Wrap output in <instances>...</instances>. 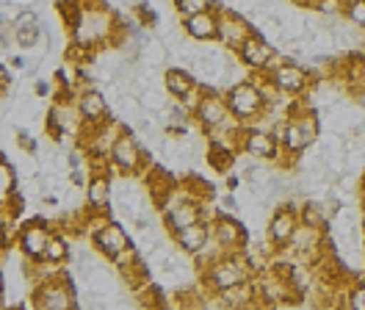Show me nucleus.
Masks as SVG:
<instances>
[{"label":"nucleus","mask_w":365,"mask_h":310,"mask_svg":"<svg viewBox=\"0 0 365 310\" xmlns=\"http://www.w3.org/2000/svg\"><path fill=\"white\" fill-rule=\"evenodd\" d=\"M0 177H3V197H9V194H14V191H20V186H23V177H20L17 166L11 164V158H9V155L3 158Z\"/></svg>","instance_id":"393cba45"},{"label":"nucleus","mask_w":365,"mask_h":310,"mask_svg":"<svg viewBox=\"0 0 365 310\" xmlns=\"http://www.w3.org/2000/svg\"><path fill=\"white\" fill-rule=\"evenodd\" d=\"M263 78H266L279 94H285V97H291V100L307 97V91L319 84V78H316L307 66H302L297 59H288V56L274 66L272 72H266Z\"/></svg>","instance_id":"39448f33"},{"label":"nucleus","mask_w":365,"mask_h":310,"mask_svg":"<svg viewBox=\"0 0 365 310\" xmlns=\"http://www.w3.org/2000/svg\"><path fill=\"white\" fill-rule=\"evenodd\" d=\"M304 97L291 100V109L288 116L282 119V125L277 128L279 133V141H282V153H285V164H297L299 155H304L313 144H319L321 136V122L319 114L302 103Z\"/></svg>","instance_id":"f257e3e1"},{"label":"nucleus","mask_w":365,"mask_h":310,"mask_svg":"<svg viewBox=\"0 0 365 310\" xmlns=\"http://www.w3.org/2000/svg\"><path fill=\"white\" fill-rule=\"evenodd\" d=\"M169 61V47L160 42V39H147L141 44V56H138V64L141 66H153L158 69Z\"/></svg>","instance_id":"412c9836"},{"label":"nucleus","mask_w":365,"mask_h":310,"mask_svg":"<svg viewBox=\"0 0 365 310\" xmlns=\"http://www.w3.org/2000/svg\"><path fill=\"white\" fill-rule=\"evenodd\" d=\"M363 261H365V249H363Z\"/></svg>","instance_id":"58836bf2"},{"label":"nucleus","mask_w":365,"mask_h":310,"mask_svg":"<svg viewBox=\"0 0 365 310\" xmlns=\"http://www.w3.org/2000/svg\"><path fill=\"white\" fill-rule=\"evenodd\" d=\"M11 25H14V28H42V25H39V14H36L34 9H20V11L14 14Z\"/></svg>","instance_id":"c756f323"},{"label":"nucleus","mask_w":365,"mask_h":310,"mask_svg":"<svg viewBox=\"0 0 365 310\" xmlns=\"http://www.w3.org/2000/svg\"><path fill=\"white\" fill-rule=\"evenodd\" d=\"M194 122L197 128L205 133L213 131H227V128H238L241 122L232 116V111L227 106V94L216 86H202V97L200 106L194 109Z\"/></svg>","instance_id":"20e7f679"},{"label":"nucleus","mask_w":365,"mask_h":310,"mask_svg":"<svg viewBox=\"0 0 365 310\" xmlns=\"http://www.w3.org/2000/svg\"><path fill=\"white\" fill-rule=\"evenodd\" d=\"M219 205H222V208H225V211H230V214H235V211H238V208H241V205H238V202H235V194H225V197L219 199Z\"/></svg>","instance_id":"72a5a7b5"},{"label":"nucleus","mask_w":365,"mask_h":310,"mask_svg":"<svg viewBox=\"0 0 365 310\" xmlns=\"http://www.w3.org/2000/svg\"><path fill=\"white\" fill-rule=\"evenodd\" d=\"M343 20L351 22V25L360 28V31H365V0H346Z\"/></svg>","instance_id":"a878e982"},{"label":"nucleus","mask_w":365,"mask_h":310,"mask_svg":"<svg viewBox=\"0 0 365 310\" xmlns=\"http://www.w3.org/2000/svg\"><path fill=\"white\" fill-rule=\"evenodd\" d=\"M279 50L274 47V42L269 39V36H263L260 31H252L250 34V39L238 47V61L247 66L250 72H266L269 69V64L274 61V56H277Z\"/></svg>","instance_id":"9b49d317"},{"label":"nucleus","mask_w":365,"mask_h":310,"mask_svg":"<svg viewBox=\"0 0 365 310\" xmlns=\"http://www.w3.org/2000/svg\"><path fill=\"white\" fill-rule=\"evenodd\" d=\"M363 189H365V172H363Z\"/></svg>","instance_id":"4c0bfd02"},{"label":"nucleus","mask_w":365,"mask_h":310,"mask_svg":"<svg viewBox=\"0 0 365 310\" xmlns=\"http://www.w3.org/2000/svg\"><path fill=\"white\" fill-rule=\"evenodd\" d=\"M241 153H247L255 161H263V164L285 166L279 133L266 125H244L241 128Z\"/></svg>","instance_id":"423d86ee"},{"label":"nucleus","mask_w":365,"mask_h":310,"mask_svg":"<svg viewBox=\"0 0 365 310\" xmlns=\"http://www.w3.org/2000/svg\"><path fill=\"white\" fill-rule=\"evenodd\" d=\"M200 280L207 294H222L227 288L255 280V266L250 264L247 252H225L200 271Z\"/></svg>","instance_id":"f03ea898"},{"label":"nucleus","mask_w":365,"mask_h":310,"mask_svg":"<svg viewBox=\"0 0 365 310\" xmlns=\"http://www.w3.org/2000/svg\"><path fill=\"white\" fill-rule=\"evenodd\" d=\"M163 89L169 91L172 100H185L188 94H194L197 89H202L197 84V75H191L185 66H169L163 72Z\"/></svg>","instance_id":"aec40b11"},{"label":"nucleus","mask_w":365,"mask_h":310,"mask_svg":"<svg viewBox=\"0 0 365 310\" xmlns=\"http://www.w3.org/2000/svg\"><path fill=\"white\" fill-rule=\"evenodd\" d=\"M180 25L182 34L194 42H216L219 39V6L200 11V14H191V17H182Z\"/></svg>","instance_id":"a211bd4d"},{"label":"nucleus","mask_w":365,"mask_h":310,"mask_svg":"<svg viewBox=\"0 0 365 310\" xmlns=\"http://www.w3.org/2000/svg\"><path fill=\"white\" fill-rule=\"evenodd\" d=\"M255 31L247 14L235 11V9H219V39L216 42L222 44L230 53H238V47L250 39V34Z\"/></svg>","instance_id":"9d476101"},{"label":"nucleus","mask_w":365,"mask_h":310,"mask_svg":"<svg viewBox=\"0 0 365 310\" xmlns=\"http://www.w3.org/2000/svg\"><path fill=\"white\" fill-rule=\"evenodd\" d=\"M14 34H17V47L23 50H34L42 39V28H14Z\"/></svg>","instance_id":"c85d7f7f"},{"label":"nucleus","mask_w":365,"mask_h":310,"mask_svg":"<svg viewBox=\"0 0 365 310\" xmlns=\"http://www.w3.org/2000/svg\"><path fill=\"white\" fill-rule=\"evenodd\" d=\"M175 9L180 17H191V14H200L207 9H216V0H175Z\"/></svg>","instance_id":"bb28decb"},{"label":"nucleus","mask_w":365,"mask_h":310,"mask_svg":"<svg viewBox=\"0 0 365 310\" xmlns=\"http://www.w3.org/2000/svg\"><path fill=\"white\" fill-rule=\"evenodd\" d=\"M130 14H133V20L141 25V28H158V11L147 3V0H136V3H130Z\"/></svg>","instance_id":"b1692460"},{"label":"nucleus","mask_w":365,"mask_h":310,"mask_svg":"<svg viewBox=\"0 0 365 310\" xmlns=\"http://www.w3.org/2000/svg\"><path fill=\"white\" fill-rule=\"evenodd\" d=\"M50 236H53V227H50L47 221H42V219L25 221L23 227H20V236H17V249H20V255H23L28 264L45 261V249H47Z\"/></svg>","instance_id":"1a4fd4ad"},{"label":"nucleus","mask_w":365,"mask_h":310,"mask_svg":"<svg viewBox=\"0 0 365 310\" xmlns=\"http://www.w3.org/2000/svg\"><path fill=\"white\" fill-rule=\"evenodd\" d=\"M210 236H213V221H197L191 227H182L178 233H172V241H175V246L180 249L182 255L197 258L207 246Z\"/></svg>","instance_id":"6ab92c4d"},{"label":"nucleus","mask_w":365,"mask_h":310,"mask_svg":"<svg viewBox=\"0 0 365 310\" xmlns=\"http://www.w3.org/2000/svg\"><path fill=\"white\" fill-rule=\"evenodd\" d=\"M69 255H72L69 252V239L61 230H53L45 249V264H64V261H69Z\"/></svg>","instance_id":"5701e85b"},{"label":"nucleus","mask_w":365,"mask_h":310,"mask_svg":"<svg viewBox=\"0 0 365 310\" xmlns=\"http://www.w3.org/2000/svg\"><path fill=\"white\" fill-rule=\"evenodd\" d=\"M17 144H20V150H23L25 155H36V153H39V144H36V139H34V136H31L28 131H23V128L17 131Z\"/></svg>","instance_id":"7c9ffc66"},{"label":"nucleus","mask_w":365,"mask_h":310,"mask_svg":"<svg viewBox=\"0 0 365 310\" xmlns=\"http://www.w3.org/2000/svg\"><path fill=\"white\" fill-rule=\"evenodd\" d=\"M346 308L365 310V283L349 288V305H346Z\"/></svg>","instance_id":"2f4dec72"},{"label":"nucleus","mask_w":365,"mask_h":310,"mask_svg":"<svg viewBox=\"0 0 365 310\" xmlns=\"http://www.w3.org/2000/svg\"><path fill=\"white\" fill-rule=\"evenodd\" d=\"M138 103H141V111L147 114H158V111L169 109V91L166 89H155V86H147L138 91Z\"/></svg>","instance_id":"4be33fe9"},{"label":"nucleus","mask_w":365,"mask_h":310,"mask_svg":"<svg viewBox=\"0 0 365 310\" xmlns=\"http://www.w3.org/2000/svg\"><path fill=\"white\" fill-rule=\"evenodd\" d=\"M225 94H227V106L232 111V116L241 125H257L263 119L266 109H269V100L263 94V75L260 72H252V78L238 81Z\"/></svg>","instance_id":"7ed1b4c3"},{"label":"nucleus","mask_w":365,"mask_h":310,"mask_svg":"<svg viewBox=\"0 0 365 310\" xmlns=\"http://www.w3.org/2000/svg\"><path fill=\"white\" fill-rule=\"evenodd\" d=\"M213 239L219 241L222 252H244L247 249V227L232 214H216L213 219Z\"/></svg>","instance_id":"f3484780"},{"label":"nucleus","mask_w":365,"mask_h":310,"mask_svg":"<svg viewBox=\"0 0 365 310\" xmlns=\"http://www.w3.org/2000/svg\"><path fill=\"white\" fill-rule=\"evenodd\" d=\"M89 241L94 244V252L103 255L106 261H116L125 249L133 246V244H130V236L125 233V227L114 219H108L103 227H97V230L91 233Z\"/></svg>","instance_id":"f8f14e48"},{"label":"nucleus","mask_w":365,"mask_h":310,"mask_svg":"<svg viewBox=\"0 0 365 310\" xmlns=\"http://www.w3.org/2000/svg\"><path fill=\"white\" fill-rule=\"evenodd\" d=\"M207 199H182L180 205H175L169 214H163V224H166V230H169V236L172 233H178L182 227H191V224H197V221H213L216 216H210L205 208Z\"/></svg>","instance_id":"4468645a"},{"label":"nucleus","mask_w":365,"mask_h":310,"mask_svg":"<svg viewBox=\"0 0 365 310\" xmlns=\"http://www.w3.org/2000/svg\"><path fill=\"white\" fill-rule=\"evenodd\" d=\"M357 106L365 111V89H360V91H357Z\"/></svg>","instance_id":"c9c22d12"},{"label":"nucleus","mask_w":365,"mask_h":310,"mask_svg":"<svg viewBox=\"0 0 365 310\" xmlns=\"http://www.w3.org/2000/svg\"><path fill=\"white\" fill-rule=\"evenodd\" d=\"M53 89H56V81H36L34 91H36V97H50Z\"/></svg>","instance_id":"473e14b6"},{"label":"nucleus","mask_w":365,"mask_h":310,"mask_svg":"<svg viewBox=\"0 0 365 310\" xmlns=\"http://www.w3.org/2000/svg\"><path fill=\"white\" fill-rule=\"evenodd\" d=\"M302 205V202H299ZM299 205H279L277 211H274L269 221H266V236L272 239V244L277 249H285L291 239H294V233H297V227L302 224L299 219Z\"/></svg>","instance_id":"ddd939ff"},{"label":"nucleus","mask_w":365,"mask_h":310,"mask_svg":"<svg viewBox=\"0 0 365 310\" xmlns=\"http://www.w3.org/2000/svg\"><path fill=\"white\" fill-rule=\"evenodd\" d=\"M111 197H114L111 175L108 172H89V183L83 186V211L106 214V211H111Z\"/></svg>","instance_id":"dca6fc26"},{"label":"nucleus","mask_w":365,"mask_h":310,"mask_svg":"<svg viewBox=\"0 0 365 310\" xmlns=\"http://www.w3.org/2000/svg\"><path fill=\"white\" fill-rule=\"evenodd\" d=\"M144 169H150V153L138 144L136 133L130 131V128H125L122 136L116 139L114 150H111V169H108V175H141Z\"/></svg>","instance_id":"6e6552de"},{"label":"nucleus","mask_w":365,"mask_h":310,"mask_svg":"<svg viewBox=\"0 0 365 310\" xmlns=\"http://www.w3.org/2000/svg\"><path fill=\"white\" fill-rule=\"evenodd\" d=\"M31 305L36 310H69L78 308L81 299H78V288H72V280L61 271L31 288Z\"/></svg>","instance_id":"0eeeda50"},{"label":"nucleus","mask_w":365,"mask_h":310,"mask_svg":"<svg viewBox=\"0 0 365 310\" xmlns=\"http://www.w3.org/2000/svg\"><path fill=\"white\" fill-rule=\"evenodd\" d=\"M11 66H14V69H25V66H28V59H25V56H14V59H11Z\"/></svg>","instance_id":"f704fd0d"},{"label":"nucleus","mask_w":365,"mask_h":310,"mask_svg":"<svg viewBox=\"0 0 365 310\" xmlns=\"http://www.w3.org/2000/svg\"><path fill=\"white\" fill-rule=\"evenodd\" d=\"M310 9H313L316 14H321V17H343L346 0H313Z\"/></svg>","instance_id":"cd10ccee"},{"label":"nucleus","mask_w":365,"mask_h":310,"mask_svg":"<svg viewBox=\"0 0 365 310\" xmlns=\"http://www.w3.org/2000/svg\"><path fill=\"white\" fill-rule=\"evenodd\" d=\"M75 103H78V111H81L86 128H97V125H103V122L111 119V106H108V100H106V94L100 89L94 86L81 89L78 97H75Z\"/></svg>","instance_id":"2eb2a0df"},{"label":"nucleus","mask_w":365,"mask_h":310,"mask_svg":"<svg viewBox=\"0 0 365 310\" xmlns=\"http://www.w3.org/2000/svg\"><path fill=\"white\" fill-rule=\"evenodd\" d=\"M238 183H241V180H238V175H230L227 177V186H230V189H238Z\"/></svg>","instance_id":"e433bc0d"}]
</instances>
